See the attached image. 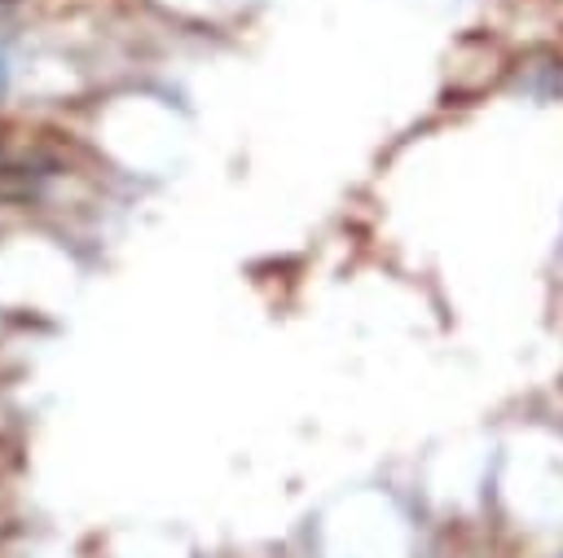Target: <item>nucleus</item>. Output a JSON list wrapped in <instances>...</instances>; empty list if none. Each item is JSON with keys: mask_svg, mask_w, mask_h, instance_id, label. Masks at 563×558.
I'll return each mask as SVG.
<instances>
[{"mask_svg": "<svg viewBox=\"0 0 563 558\" xmlns=\"http://www.w3.org/2000/svg\"><path fill=\"white\" fill-rule=\"evenodd\" d=\"M9 92V57H4V48H0V97Z\"/></svg>", "mask_w": 563, "mask_h": 558, "instance_id": "f257e3e1", "label": "nucleus"}, {"mask_svg": "<svg viewBox=\"0 0 563 558\" xmlns=\"http://www.w3.org/2000/svg\"><path fill=\"white\" fill-rule=\"evenodd\" d=\"M0 154H4V141H0Z\"/></svg>", "mask_w": 563, "mask_h": 558, "instance_id": "f03ea898", "label": "nucleus"}]
</instances>
